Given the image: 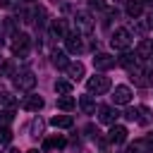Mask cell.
I'll use <instances>...</instances> for the list:
<instances>
[{"label":"cell","instance_id":"11","mask_svg":"<svg viewBox=\"0 0 153 153\" xmlns=\"http://www.w3.org/2000/svg\"><path fill=\"white\" fill-rule=\"evenodd\" d=\"M22 105H24V110H29V112H38V110L45 105V100H43L41 96L31 93V96H26V98H24V103H22Z\"/></svg>","mask_w":153,"mask_h":153},{"label":"cell","instance_id":"4","mask_svg":"<svg viewBox=\"0 0 153 153\" xmlns=\"http://www.w3.org/2000/svg\"><path fill=\"white\" fill-rule=\"evenodd\" d=\"M74 26H76V31L79 33H84V36H88L91 31H93V19H91V14L88 12H76L74 14Z\"/></svg>","mask_w":153,"mask_h":153},{"label":"cell","instance_id":"35","mask_svg":"<svg viewBox=\"0 0 153 153\" xmlns=\"http://www.w3.org/2000/svg\"><path fill=\"white\" fill-rule=\"evenodd\" d=\"M148 143H151V146H153V139H148Z\"/></svg>","mask_w":153,"mask_h":153},{"label":"cell","instance_id":"15","mask_svg":"<svg viewBox=\"0 0 153 153\" xmlns=\"http://www.w3.org/2000/svg\"><path fill=\"white\" fill-rule=\"evenodd\" d=\"M65 69H67V74H69L72 81H79V79L84 76V65H81V62H69Z\"/></svg>","mask_w":153,"mask_h":153},{"label":"cell","instance_id":"7","mask_svg":"<svg viewBox=\"0 0 153 153\" xmlns=\"http://www.w3.org/2000/svg\"><path fill=\"white\" fill-rule=\"evenodd\" d=\"M112 100H115V105H127L129 100H131V88L129 86H115V91H112Z\"/></svg>","mask_w":153,"mask_h":153},{"label":"cell","instance_id":"9","mask_svg":"<svg viewBox=\"0 0 153 153\" xmlns=\"http://www.w3.org/2000/svg\"><path fill=\"white\" fill-rule=\"evenodd\" d=\"M108 139H110L112 143H124V141H127V127H122V124H110Z\"/></svg>","mask_w":153,"mask_h":153},{"label":"cell","instance_id":"10","mask_svg":"<svg viewBox=\"0 0 153 153\" xmlns=\"http://www.w3.org/2000/svg\"><path fill=\"white\" fill-rule=\"evenodd\" d=\"M65 48H67V53H81L84 50V43H81V38L76 36V33H67L65 36Z\"/></svg>","mask_w":153,"mask_h":153},{"label":"cell","instance_id":"8","mask_svg":"<svg viewBox=\"0 0 153 153\" xmlns=\"http://www.w3.org/2000/svg\"><path fill=\"white\" fill-rule=\"evenodd\" d=\"M29 43H31V38H29L26 33H14V41H12V53L24 55V53L29 50Z\"/></svg>","mask_w":153,"mask_h":153},{"label":"cell","instance_id":"30","mask_svg":"<svg viewBox=\"0 0 153 153\" xmlns=\"http://www.w3.org/2000/svg\"><path fill=\"white\" fill-rule=\"evenodd\" d=\"M88 2H91V7H93V10H103V7H105V2H103V0H88Z\"/></svg>","mask_w":153,"mask_h":153},{"label":"cell","instance_id":"27","mask_svg":"<svg viewBox=\"0 0 153 153\" xmlns=\"http://www.w3.org/2000/svg\"><path fill=\"white\" fill-rule=\"evenodd\" d=\"M41 131H43V120L38 117L31 122V136H41Z\"/></svg>","mask_w":153,"mask_h":153},{"label":"cell","instance_id":"1","mask_svg":"<svg viewBox=\"0 0 153 153\" xmlns=\"http://www.w3.org/2000/svg\"><path fill=\"white\" fill-rule=\"evenodd\" d=\"M110 79L108 76H103V74H93L88 81H86V88H88V93H96V96H103V93H108L110 91Z\"/></svg>","mask_w":153,"mask_h":153},{"label":"cell","instance_id":"34","mask_svg":"<svg viewBox=\"0 0 153 153\" xmlns=\"http://www.w3.org/2000/svg\"><path fill=\"white\" fill-rule=\"evenodd\" d=\"M2 43H5V41H2V36H0V48H2Z\"/></svg>","mask_w":153,"mask_h":153},{"label":"cell","instance_id":"23","mask_svg":"<svg viewBox=\"0 0 153 153\" xmlns=\"http://www.w3.org/2000/svg\"><path fill=\"white\" fill-rule=\"evenodd\" d=\"M141 12H143L141 0H129V2H127V14H129V17H134V19H136Z\"/></svg>","mask_w":153,"mask_h":153},{"label":"cell","instance_id":"17","mask_svg":"<svg viewBox=\"0 0 153 153\" xmlns=\"http://www.w3.org/2000/svg\"><path fill=\"white\" fill-rule=\"evenodd\" d=\"M127 153H151V143L143 141V139H139V141H134V143L127 146Z\"/></svg>","mask_w":153,"mask_h":153},{"label":"cell","instance_id":"12","mask_svg":"<svg viewBox=\"0 0 153 153\" xmlns=\"http://www.w3.org/2000/svg\"><path fill=\"white\" fill-rule=\"evenodd\" d=\"M98 120H100L103 124H115L117 110H112L110 105H100V108H98Z\"/></svg>","mask_w":153,"mask_h":153},{"label":"cell","instance_id":"22","mask_svg":"<svg viewBox=\"0 0 153 153\" xmlns=\"http://www.w3.org/2000/svg\"><path fill=\"white\" fill-rule=\"evenodd\" d=\"M79 108H81L86 115H93V112H96V103H93L91 96H81V98H79Z\"/></svg>","mask_w":153,"mask_h":153},{"label":"cell","instance_id":"16","mask_svg":"<svg viewBox=\"0 0 153 153\" xmlns=\"http://www.w3.org/2000/svg\"><path fill=\"white\" fill-rule=\"evenodd\" d=\"M67 146V139L65 136H50L43 141V151H53V148H65Z\"/></svg>","mask_w":153,"mask_h":153},{"label":"cell","instance_id":"25","mask_svg":"<svg viewBox=\"0 0 153 153\" xmlns=\"http://www.w3.org/2000/svg\"><path fill=\"white\" fill-rule=\"evenodd\" d=\"M0 74H2V76H12V74H14V62H12V60H5V62L0 65Z\"/></svg>","mask_w":153,"mask_h":153},{"label":"cell","instance_id":"29","mask_svg":"<svg viewBox=\"0 0 153 153\" xmlns=\"http://www.w3.org/2000/svg\"><path fill=\"white\" fill-rule=\"evenodd\" d=\"M0 105H5V108H14V98H12L10 93H0Z\"/></svg>","mask_w":153,"mask_h":153},{"label":"cell","instance_id":"3","mask_svg":"<svg viewBox=\"0 0 153 153\" xmlns=\"http://www.w3.org/2000/svg\"><path fill=\"white\" fill-rule=\"evenodd\" d=\"M129 43H131L129 29H115V33H112V38H110V45H112L115 50H127Z\"/></svg>","mask_w":153,"mask_h":153},{"label":"cell","instance_id":"28","mask_svg":"<svg viewBox=\"0 0 153 153\" xmlns=\"http://www.w3.org/2000/svg\"><path fill=\"white\" fill-rule=\"evenodd\" d=\"M0 141L2 143H10L12 141V129L10 127H0Z\"/></svg>","mask_w":153,"mask_h":153},{"label":"cell","instance_id":"24","mask_svg":"<svg viewBox=\"0 0 153 153\" xmlns=\"http://www.w3.org/2000/svg\"><path fill=\"white\" fill-rule=\"evenodd\" d=\"M55 91H57L60 96L72 93V81H67V79H57V81H55Z\"/></svg>","mask_w":153,"mask_h":153},{"label":"cell","instance_id":"36","mask_svg":"<svg viewBox=\"0 0 153 153\" xmlns=\"http://www.w3.org/2000/svg\"><path fill=\"white\" fill-rule=\"evenodd\" d=\"M24 2H36V0H24Z\"/></svg>","mask_w":153,"mask_h":153},{"label":"cell","instance_id":"5","mask_svg":"<svg viewBox=\"0 0 153 153\" xmlns=\"http://www.w3.org/2000/svg\"><path fill=\"white\" fill-rule=\"evenodd\" d=\"M14 86H17L19 91H31V88L36 86L33 72H17V74H14Z\"/></svg>","mask_w":153,"mask_h":153},{"label":"cell","instance_id":"19","mask_svg":"<svg viewBox=\"0 0 153 153\" xmlns=\"http://www.w3.org/2000/svg\"><path fill=\"white\" fill-rule=\"evenodd\" d=\"M50 33H53L55 38H65V36H67L65 22H62V19H53V24H50Z\"/></svg>","mask_w":153,"mask_h":153},{"label":"cell","instance_id":"33","mask_svg":"<svg viewBox=\"0 0 153 153\" xmlns=\"http://www.w3.org/2000/svg\"><path fill=\"white\" fill-rule=\"evenodd\" d=\"M26 153H38V151H36V148H31V151H26Z\"/></svg>","mask_w":153,"mask_h":153},{"label":"cell","instance_id":"14","mask_svg":"<svg viewBox=\"0 0 153 153\" xmlns=\"http://www.w3.org/2000/svg\"><path fill=\"white\" fill-rule=\"evenodd\" d=\"M136 62H139V55L136 53H122L120 57H117V65H122L124 69H131V67H136Z\"/></svg>","mask_w":153,"mask_h":153},{"label":"cell","instance_id":"6","mask_svg":"<svg viewBox=\"0 0 153 153\" xmlns=\"http://www.w3.org/2000/svg\"><path fill=\"white\" fill-rule=\"evenodd\" d=\"M115 62H117V57H112L110 53H98V55L93 57V67H96V69H100V72L112 69V67H115Z\"/></svg>","mask_w":153,"mask_h":153},{"label":"cell","instance_id":"18","mask_svg":"<svg viewBox=\"0 0 153 153\" xmlns=\"http://www.w3.org/2000/svg\"><path fill=\"white\" fill-rule=\"evenodd\" d=\"M50 57H53V65H55L57 69H65V67L69 65V60H67V53H65V50H53V55H50Z\"/></svg>","mask_w":153,"mask_h":153},{"label":"cell","instance_id":"13","mask_svg":"<svg viewBox=\"0 0 153 153\" xmlns=\"http://www.w3.org/2000/svg\"><path fill=\"white\" fill-rule=\"evenodd\" d=\"M136 55H139L141 60L151 57V55H153V41H151V38H141L139 45H136Z\"/></svg>","mask_w":153,"mask_h":153},{"label":"cell","instance_id":"21","mask_svg":"<svg viewBox=\"0 0 153 153\" xmlns=\"http://www.w3.org/2000/svg\"><path fill=\"white\" fill-rule=\"evenodd\" d=\"M74 105H76V100H74L69 93H65V96H60V98H57V108H60V110H65V112H69Z\"/></svg>","mask_w":153,"mask_h":153},{"label":"cell","instance_id":"20","mask_svg":"<svg viewBox=\"0 0 153 153\" xmlns=\"http://www.w3.org/2000/svg\"><path fill=\"white\" fill-rule=\"evenodd\" d=\"M50 124H53V127H60V129H67V127L74 124V120H72L69 115H55V117L50 120Z\"/></svg>","mask_w":153,"mask_h":153},{"label":"cell","instance_id":"2","mask_svg":"<svg viewBox=\"0 0 153 153\" xmlns=\"http://www.w3.org/2000/svg\"><path fill=\"white\" fill-rule=\"evenodd\" d=\"M129 74H131V79H134L136 86H143V88H146V86L153 84V72H151V67H139V65H136V67L129 69Z\"/></svg>","mask_w":153,"mask_h":153},{"label":"cell","instance_id":"26","mask_svg":"<svg viewBox=\"0 0 153 153\" xmlns=\"http://www.w3.org/2000/svg\"><path fill=\"white\" fill-rule=\"evenodd\" d=\"M12 117H14L12 110H0V127H7L12 122Z\"/></svg>","mask_w":153,"mask_h":153},{"label":"cell","instance_id":"32","mask_svg":"<svg viewBox=\"0 0 153 153\" xmlns=\"http://www.w3.org/2000/svg\"><path fill=\"white\" fill-rule=\"evenodd\" d=\"M7 153H19V151H14V148H10V151H7Z\"/></svg>","mask_w":153,"mask_h":153},{"label":"cell","instance_id":"31","mask_svg":"<svg viewBox=\"0 0 153 153\" xmlns=\"http://www.w3.org/2000/svg\"><path fill=\"white\" fill-rule=\"evenodd\" d=\"M146 26H148V29H153V12L148 14V19H146Z\"/></svg>","mask_w":153,"mask_h":153}]
</instances>
